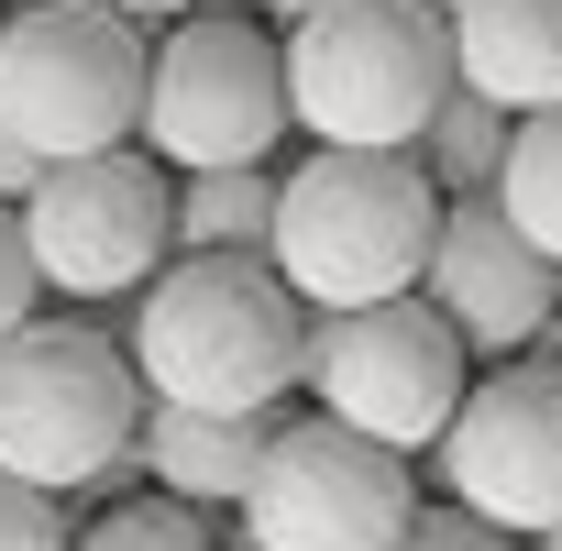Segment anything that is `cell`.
Instances as JSON below:
<instances>
[{
	"mask_svg": "<svg viewBox=\"0 0 562 551\" xmlns=\"http://www.w3.org/2000/svg\"><path fill=\"white\" fill-rule=\"evenodd\" d=\"M133 375L177 408H276L310 386V299L265 254H166L133 299Z\"/></svg>",
	"mask_w": 562,
	"mask_h": 551,
	"instance_id": "obj_1",
	"label": "cell"
},
{
	"mask_svg": "<svg viewBox=\"0 0 562 551\" xmlns=\"http://www.w3.org/2000/svg\"><path fill=\"white\" fill-rule=\"evenodd\" d=\"M441 188L408 144H310L299 177H276V232L265 265L310 310H375L430 276Z\"/></svg>",
	"mask_w": 562,
	"mask_h": 551,
	"instance_id": "obj_2",
	"label": "cell"
},
{
	"mask_svg": "<svg viewBox=\"0 0 562 551\" xmlns=\"http://www.w3.org/2000/svg\"><path fill=\"white\" fill-rule=\"evenodd\" d=\"M288 122L310 144H419L452 89V12L441 0H321L276 34Z\"/></svg>",
	"mask_w": 562,
	"mask_h": 551,
	"instance_id": "obj_3",
	"label": "cell"
},
{
	"mask_svg": "<svg viewBox=\"0 0 562 551\" xmlns=\"http://www.w3.org/2000/svg\"><path fill=\"white\" fill-rule=\"evenodd\" d=\"M133 430H144V375H133L122 342L45 321V310L0 342V474L67 496V485L122 474Z\"/></svg>",
	"mask_w": 562,
	"mask_h": 551,
	"instance_id": "obj_4",
	"label": "cell"
},
{
	"mask_svg": "<svg viewBox=\"0 0 562 551\" xmlns=\"http://www.w3.org/2000/svg\"><path fill=\"white\" fill-rule=\"evenodd\" d=\"M144 23L111 0H34L0 23V122H12L45 166L133 144L144 133Z\"/></svg>",
	"mask_w": 562,
	"mask_h": 551,
	"instance_id": "obj_5",
	"label": "cell"
},
{
	"mask_svg": "<svg viewBox=\"0 0 562 551\" xmlns=\"http://www.w3.org/2000/svg\"><path fill=\"white\" fill-rule=\"evenodd\" d=\"M474 386V342L408 288V299H375V310H310V397L386 441V452H430L452 430Z\"/></svg>",
	"mask_w": 562,
	"mask_h": 551,
	"instance_id": "obj_6",
	"label": "cell"
},
{
	"mask_svg": "<svg viewBox=\"0 0 562 551\" xmlns=\"http://www.w3.org/2000/svg\"><path fill=\"white\" fill-rule=\"evenodd\" d=\"M288 56L243 12H177V34L144 67V155L155 166H265L288 144Z\"/></svg>",
	"mask_w": 562,
	"mask_h": 551,
	"instance_id": "obj_7",
	"label": "cell"
},
{
	"mask_svg": "<svg viewBox=\"0 0 562 551\" xmlns=\"http://www.w3.org/2000/svg\"><path fill=\"white\" fill-rule=\"evenodd\" d=\"M419 518L408 452L342 430L331 408L276 419L254 485H243V551H397Z\"/></svg>",
	"mask_w": 562,
	"mask_h": 551,
	"instance_id": "obj_8",
	"label": "cell"
},
{
	"mask_svg": "<svg viewBox=\"0 0 562 551\" xmlns=\"http://www.w3.org/2000/svg\"><path fill=\"white\" fill-rule=\"evenodd\" d=\"M23 243L45 299H144L166 254H177V188L144 144H100L34 177L23 199Z\"/></svg>",
	"mask_w": 562,
	"mask_h": 551,
	"instance_id": "obj_9",
	"label": "cell"
},
{
	"mask_svg": "<svg viewBox=\"0 0 562 551\" xmlns=\"http://www.w3.org/2000/svg\"><path fill=\"white\" fill-rule=\"evenodd\" d=\"M430 485L518 540L551 529L562 518V364L551 353L485 364V386H463L452 430L430 441Z\"/></svg>",
	"mask_w": 562,
	"mask_h": 551,
	"instance_id": "obj_10",
	"label": "cell"
},
{
	"mask_svg": "<svg viewBox=\"0 0 562 551\" xmlns=\"http://www.w3.org/2000/svg\"><path fill=\"white\" fill-rule=\"evenodd\" d=\"M419 299L485 353V364H507V353H529V331H540V310L562 299V265L496 210V188H474V199H441V232H430V276H419Z\"/></svg>",
	"mask_w": 562,
	"mask_h": 551,
	"instance_id": "obj_11",
	"label": "cell"
},
{
	"mask_svg": "<svg viewBox=\"0 0 562 551\" xmlns=\"http://www.w3.org/2000/svg\"><path fill=\"white\" fill-rule=\"evenodd\" d=\"M265 441H276V408H177V397H144V430H133L144 474L188 507H243Z\"/></svg>",
	"mask_w": 562,
	"mask_h": 551,
	"instance_id": "obj_12",
	"label": "cell"
},
{
	"mask_svg": "<svg viewBox=\"0 0 562 551\" xmlns=\"http://www.w3.org/2000/svg\"><path fill=\"white\" fill-rule=\"evenodd\" d=\"M452 12V78L507 100V111H551L562 100V0H441Z\"/></svg>",
	"mask_w": 562,
	"mask_h": 551,
	"instance_id": "obj_13",
	"label": "cell"
},
{
	"mask_svg": "<svg viewBox=\"0 0 562 551\" xmlns=\"http://www.w3.org/2000/svg\"><path fill=\"white\" fill-rule=\"evenodd\" d=\"M507 144H518V111L452 78V89H441V111L419 122V144H408V155L430 166V188H441V199H474V188H496V177H507Z\"/></svg>",
	"mask_w": 562,
	"mask_h": 551,
	"instance_id": "obj_14",
	"label": "cell"
},
{
	"mask_svg": "<svg viewBox=\"0 0 562 551\" xmlns=\"http://www.w3.org/2000/svg\"><path fill=\"white\" fill-rule=\"evenodd\" d=\"M276 177L265 166H188L177 177V254H265Z\"/></svg>",
	"mask_w": 562,
	"mask_h": 551,
	"instance_id": "obj_15",
	"label": "cell"
},
{
	"mask_svg": "<svg viewBox=\"0 0 562 551\" xmlns=\"http://www.w3.org/2000/svg\"><path fill=\"white\" fill-rule=\"evenodd\" d=\"M496 210H507V221L562 265V100H551V111H518V144H507Z\"/></svg>",
	"mask_w": 562,
	"mask_h": 551,
	"instance_id": "obj_16",
	"label": "cell"
},
{
	"mask_svg": "<svg viewBox=\"0 0 562 551\" xmlns=\"http://www.w3.org/2000/svg\"><path fill=\"white\" fill-rule=\"evenodd\" d=\"M67 551H210V529L188 518V496H144V507H111V518H89Z\"/></svg>",
	"mask_w": 562,
	"mask_h": 551,
	"instance_id": "obj_17",
	"label": "cell"
},
{
	"mask_svg": "<svg viewBox=\"0 0 562 551\" xmlns=\"http://www.w3.org/2000/svg\"><path fill=\"white\" fill-rule=\"evenodd\" d=\"M78 529L56 518V496L45 485H23V474H0V551H67Z\"/></svg>",
	"mask_w": 562,
	"mask_h": 551,
	"instance_id": "obj_18",
	"label": "cell"
},
{
	"mask_svg": "<svg viewBox=\"0 0 562 551\" xmlns=\"http://www.w3.org/2000/svg\"><path fill=\"white\" fill-rule=\"evenodd\" d=\"M397 551H518V529H496V518H474V507H452V496H441V507H419V518H408V540H397Z\"/></svg>",
	"mask_w": 562,
	"mask_h": 551,
	"instance_id": "obj_19",
	"label": "cell"
},
{
	"mask_svg": "<svg viewBox=\"0 0 562 551\" xmlns=\"http://www.w3.org/2000/svg\"><path fill=\"white\" fill-rule=\"evenodd\" d=\"M45 310V276H34V243H23V210H0V342Z\"/></svg>",
	"mask_w": 562,
	"mask_h": 551,
	"instance_id": "obj_20",
	"label": "cell"
},
{
	"mask_svg": "<svg viewBox=\"0 0 562 551\" xmlns=\"http://www.w3.org/2000/svg\"><path fill=\"white\" fill-rule=\"evenodd\" d=\"M34 177H45V155H34L12 122H0V210H23V199H34Z\"/></svg>",
	"mask_w": 562,
	"mask_h": 551,
	"instance_id": "obj_21",
	"label": "cell"
},
{
	"mask_svg": "<svg viewBox=\"0 0 562 551\" xmlns=\"http://www.w3.org/2000/svg\"><path fill=\"white\" fill-rule=\"evenodd\" d=\"M529 353H551V364H562V299L540 310V331H529Z\"/></svg>",
	"mask_w": 562,
	"mask_h": 551,
	"instance_id": "obj_22",
	"label": "cell"
},
{
	"mask_svg": "<svg viewBox=\"0 0 562 551\" xmlns=\"http://www.w3.org/2000/svg\"><path fill=\"white\" fill-rule=\"evenodd\" d=\"M111 12H133V23H166V12H199V0H111Z\"/></svg>",
	"mask_w": 562,
	"mask_h": 551,
	"instance_id": "obj_23",
	"label": "cell"
},
{
	"mask_svg": "<svg viewBox=\"0 0 562 551\" xmlns=\"http://www.w3.org/2000/svg\"><path fill=\"white\" fill-rule=\"evenodd\" d=\"M254 12H276V23H299V12H321V0H254Z\"/></svg>",
	"mask_w": 562,
	"mask_h": 551,
	"instance_id": "obj_24",
	"label": "cell"
},
{
	"mask_svg": "<svg viewBox=\"0 0 562 551\" xmlns=\"http://www.w3.org/2000/svg\"><path fill=\"white\" fill-rule=\"evenodd\" d=\"M518 551H562V518H551V529H529V540H518Z\"/></svg>",
	"mask_w": 562,
	"mask_h": 551,
	"instance_id": "obj_25",
	"label": "cell"
}]
</instances>
